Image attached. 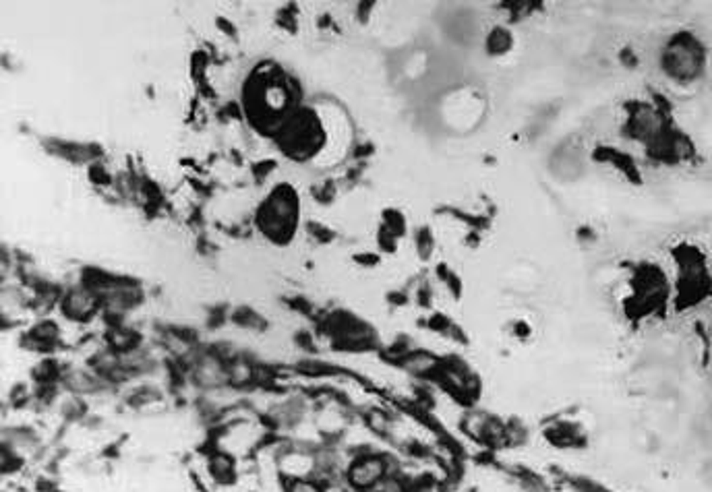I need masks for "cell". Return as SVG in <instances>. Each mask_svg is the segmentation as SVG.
<instances>
[{
    "mask_svg": "<svg viewBox=\"0 0 712 492\" xmlns=\"http://www.w3.org/2000/svg\"><path fill=\"white\" fill-rule=\"evenodd\" d=\"M67 311L77 319H85L93 311V298L90 294H70L67 300Z\"/></svg>",
    "mask_w": 712,
    "mask_h": 492,
    "instance_id": "cell-2",
    "label": "cell"
},
{
    "mask_svg": "<svg viewBox=\"0 0 712 492\" xmlns=\"http://www.w3.org/2000/svg\"><path fill=\"white\" fill-rule=\"evenodd\" d=\"M286 492H323V488L317 482H311V480H297L286 488Z\"/></svg>",
    "mask_w": 712,
    "mask_h": 492,
    "instance_id": "cell-3",
    "label": "cell"
},
{
    "mask_svg": "<svg viewBox=\"0 0 712 492\" xmlns=\"http://www.w3.org/2000/svg\"><path fill=\"white\" fill-rule=\"evenodd\" d=\"M383 480H386V461L379 457H363L348 471V482L356 491H373Z\"/></svg>",
    "mask_w": 712,
    "mask_h": 492,
    "instance_id": "cell-1",
    "label": "cell"
}]
</instances>
